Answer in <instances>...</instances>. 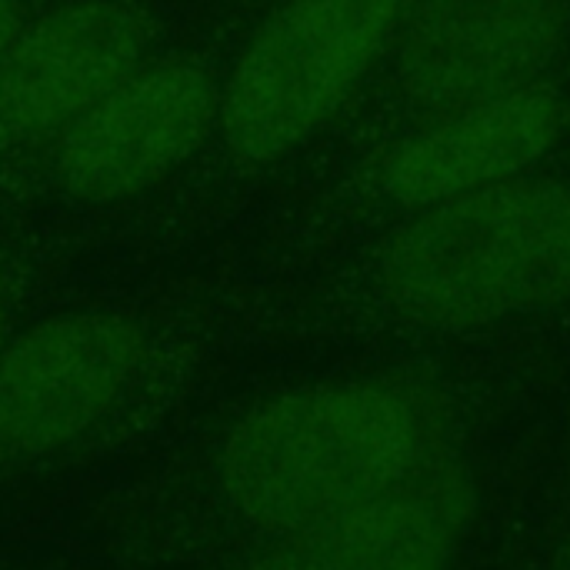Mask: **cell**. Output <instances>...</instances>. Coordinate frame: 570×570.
<instances>
[{"mask_svg": "<svg viewBox=\"0 0 570 570\" xmlns=\"http://www.w3.org/2000/svg\"><path fill=\"white\" fill-rule=\"evenodd\" d=\"M431 397L367 377L301 387L247 411L217 461L230 511L274 538L371 508L434 471L441 431Z\"/></svg>", "mask_w": 570, "mask_h": 570, "instance_id": "1", "label": "cell"}, {"mask_svg": "<svg viewBox=\"0 0 570 570\" xmlns=\"http://www.w3.org/2000/svg\"><path fill=\"white\" fill-rule=\"evenodd\" d=\"M394 314L428 331H481L570 301V184L518 180L417 207L377 267Z\"/></svg>", "mask_w": 570, "mask_h": 570, "instance_id": "2", "label": "cell"}, {"mask_svg": "<svg viewBox=\"0 0 570 570\" xmlns=\"http://www.w3.org/2000/svg\"><path fill=\"white\" fill-rule=\"evenodd\" d=\"M407 0H287L217 90V130L247 164L314 137L394 47Z\"/></svg>", "mask_w": 570, "mask_h": 570, "instance_id": "3", "label": "cell"}, {"mask_svg": "<svg viewBox=\"0 0 570 570\" xmlns=\"http://www.w3.org/2000/svg\"><path fill=\"white\" fill-rule=\"evenodd\" d=\"M147 341L114 311H70L0 351V461L43 458L104 421L130 387Z\"/></svg>", "mask_w": 570, "mask_h": 570, "instance_id": "4", "label": "cell"}, {"mask_svg": "<svg viewBox=\"0 0 570 570\" xmlns=\"http://www.w3.org/2000/svg\"><path fill=\"white\" fill-rule=\"evenodd\" d=\"M217 124V87L184 57L140 60L63 134L53 170L87 204H114L160 184Z\"/></svg>", "mask_w": 570, "mask_h": 570, "instance_id": "5", "label": "cell"}, {"mask_svg": "<svg viewBox=\"0 0 570 570\" xmlns=\"http://www.w3.org/2000/svg\"><path fill=\"white\" fill-rule=\"evenodd\" d=\"M564 30V0H407L397 80L424 117L501 97L541 83Z\"/></svg>", "mask_w": 570, "mask_h": 570, "instance_id": "6", "label": "cell"}, {"mask_svg": "<svg viewBox=\"0 0 570 570\" xmlns=\"http://www.w3.org/2000/svg\"><path fill=\"white\" fill-rule=\"evenodd\" d=\"M150 17L127 0H73L23 27L0 60V150L63 134L147 53Z\"/></svg>", "mask_w": 570, "mask_h": 570, "instance_id": "7", "label": "cell"}, {"mask_svg": "<svg viewBox=\"0 0 570 570\" xmlns=\"http://www.w3.org/2000/svg\"><path fill=\"white\" fill-rule=\"evenodd\" d=\"M568 104L541 83L428 114L377 164L381 187L428 207L531 174L564 137Z\"/></svg>", "mask_w": 570, "mask_h": 570, "instance_id": "8", "label": "cell"}, {"mask_svg": "<svg viewBox=\"0 0 570 570\" xmlns=\"http://www.w3.org/2000/svg\"><path fill=\"white\" fill-rule=\"evenodd\" d=\"M474 514V484L441 461L411 488L294 531L240 570H451Z\"/></svg>", "mask_w": 570, "mask_h": 570, "instance_id": "9", "label": "cell"}, {"mask_svg": "<svg viewBox=\"0 0 570 570\" xmlns=\"http://www.w3.org/2000/svg\"><path fill=\"white\" fill-rule=\"evenodd\" d=\"M23 30V13L17 0H0V60L10 50V43L17 40V33Z\"/></svg>", "mask_w": 570, "mask_h": 570, "instance_id": "10", "label": "cell"}, {"mask_svg": "<svg viewBox=\"0 0 570 570\" xmlns=\"http://www.w3.org/2000/svg\"><path fill=\"white\" fill-rule=\"evenodd\" d=\"M7 341H10V307H7V297L0 291V351H3Z\"/></svg>", "mask_w": 570, "mask_h": 570, "instance_id": "11", "label": "cell"}]
</instances>
